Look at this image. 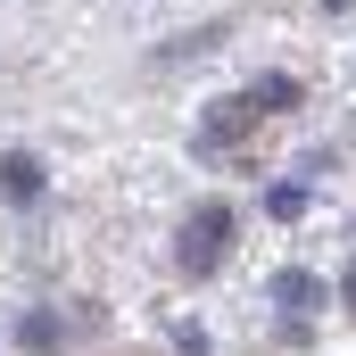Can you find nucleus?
<instances>
[{"mask_svg":"<svg viewBox=\"0 0 356 356\" xmlns=\"http://www.w3.org/2000/svg\"><path fill=\"white\" fill-rule=\"evenodd\" d=\"M241 241V216H232V199H207V207H191L175 232V266L191 273V282H207V273L224 266V249Z\"/></svg>","mask_w":356,"mask_h":356,"instance_id":"nucleus-1","label":"nucleus"},{"mask_svg":"<svg viewBox=\"0 0 356 356\" xmlns=\"http://www.w3.org/2000/svg\"><path fill=\"white\" fill-rule=\"evenodd\" d=\"M42 191H50V175H42L33 149H8V158H0V199H8V207H33Z\"/></svg>","mask_w":356,"mask_h":356,"instance_id":"nucleus-2","label":"nucleus"},{"mask_svg":"<svg viewBox=\"0 0 356 356\" xmlns=\"http://www.w3.org/2000/svg\"><path fill=\"white\" fill-rule=\"evenodd\" d=\"M17 348H25V356H58V348H67L58 307H25V315H17Z\"/></svg>","mask_w":356,"mask_h":356,"instance_id":"nucleus-3","label":"nucleus"},{"mask_svg":"<svg viewBox=\"0 0 356 356\" xmlns=\"http://www.w3.org/2000/svg\"><path fill=\"white\" fill-rule=\"evenodd\" d=\"M249 108H257V116H282V108H298V75H266V83L249 91Z\"/></svg>","mask_w":356,"mask_h":356,"instance_id":"nucleus-4","label":"nucleus"},{"mask_svg":"<svg viewBox=\"0 0 356 356\" xmlns=\"http://www.w3.org/2000/svg\"><path fill=\"white\" fill-rule=\"evenodd\" d=\"M224 42V25H199V33H182V42H158V67H175V58H199V50H216Z\"/></svg>","mask_w":356,"mask_h":356,"instance_id":"nucleus-5","label":"nucleus"},{"mask_svg":"<svg viewBox=\"0 0 356 356\" xmlns=\"http://www.w3.org/2000/svg\"><path fill=\"white\" fill-rule=\"evenodd\" d=\"M266 216H273V224H298V216H307V182H273V191H266Z\"/></svg>","mask_w":356,"mask_h":356,"instance_id":"nucleus-6","label":"nucleus"},{"mask_svg":"<svg viewBox=\"0 0 356 356\" xmlns=\"http://www.w3.org/2000/svg\"><path fill=\"white\" fill-rule=\"evenodd\" d=\"M340 298H348V307H356V266H348V282H340Z\"/></svg>","mask_w":356,"mask_h":356,"instance_id":"nucleus-7","label":"nucleus"},{"mask_svg":"<svg viewBox=\"0 0 356 356\" xmlns=\"http://www.w3.org/2000/svg\"><path fill=\"white\" fill-rule=\"evenodd\" d=\"M323 8H348V0H323Z\"/></svg>","mask_w":356,"mask_h":356,"instance_id":"nucleus-8","label":"nucleus"}]
</instances>
